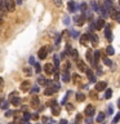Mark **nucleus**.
I'll return each mask as SVG.
<instances>
[{
    "label": "nucleus",
    "instance_id": "f257e3e1",
    "mask_svg": "<svg viewBox=\"0 0 120 124\" xmlns=\"http://www.w3.org/2000/svg\"><path fill=\"white\" fill-rule=\"evenodd\" d=\"M89 40H90L93 46H96V45H98V43H99V38H98V35H96L94 32H90L89 34Z\"/></svg>",
    "mask_w": 120,
    "mask_h": 124
},
{
    "label": "nucleus",
    "instance_id": "f03ea898",
    "mask_svg": "<svg viewBox=\"0 0 120 124\" xmlns=\"http://www.w3.org/2000/svg\"><path fill=\"white\" fill-rule=\"evenodd\" d=\"M5 8L8 12H14V9H15L14 0H5Z\"/></svg>",
    "mask_w": 120,
    "mask_h": 124
},
{
    "label": "nucleus",
    "instance_id": "7ed1b4c3",
    "mask_svg": "<svg viewBox=\"0 0 120 124\" xmlns=\"http://www.w3.org/2000/svg\"><path fill=\"white\" fill-rule=\"evenodd\" d=\"M85 16L84 14H81V16H75V17H74V21H75V23L77 26H83L84 25V22H85Z\"/></svg>",
    "mask_w": 120,
    "mask_h": 124
},
{
    "label": "nucleus",
    "instance_id": "20e7f679",
    "mask_svg": "<svg viewBox=\"0 0 120 124\" xmlns=\"http://www.w3.org/2000/svg\"><path fill=\"white\" fill-rule=\"evenodd\" d=\"M46 54H48V48H46V46H43V48H40L39 52H38V56H39L40 60H45Z\"/></svg>",
    "mask_w": 120,
    "mask_h": 124
},
{
    "label": "nucleus",
    "instance_id": "39448f33",
    "mask_svg": "<svg viewBox=\"0 0 120 124\" xmlns=\"http://www.w3.org/2000/svg\"><path fill=\"white\" fill-rule=\"evenodd\" d=\"M44 71H45L46 75H52V74H54V72H56V71H54V65L46 63V65L44 66Z\"/></svg>",
    "mask_w": 120,
    "mask_h": 124
},
{
    "label": "nucleus",
    "instance_id": "423d86ee",
    "mask_svg": "<svg viewBox=\"0 0 120 124\" xmlns=\"http://www.w3.org/2000/svg\"><path fill=\"white\" fill-rule=\"evenodd\" d=\"M30 89H31V81H29V80L22 81L21 83V91L22 92H29Z\"/></svg>",
    "mask_w": 120,
    "mask_h": 124
},
{
    "label": "nucleus",
    "instance_id": "0eeeda50",
    "mask_svg": "<svg viewBox=\"0 0 120 124\" xmlns=\"http://www.w3.org/2000/svg\"><path fill=\"white\" fill-rule=\"evenodd\" d=\"M106 88H107V83H106V81H98V83L96 84V91L97 92H102Z\"/></svg>",
    "mask_w": 120,
    "mask_h": 124
},
{
    "label": "nucleus",
    "instance_id": "6e6552de",
    "mask_svg": "<svg viewBox=\"0 0 120 124\" xmlns=\"http://www.w3.org/2000/svg\"><path fill=\"white\" fill-rule=\"evenodd\" d=\"M80 9V7L77 5V4H75V1H68V12H71V13H74V12H76V10H79Z\"/></svg>",
    "mask_w": 120,
    "mask_h": 124
},
{
    "label": "nucleus",
    "instance_id": "1a4fd4ad",
    "mask_svg": "<svg viewBox=\"0 0 120 124\" xmlns=\"http://www.w3.org/2000/svg\"><path fill=\"white\" fill-rule=\"evenodd\" d=\"M94 114H96V108H94V106L89 105V106L85 107V115H87V116H93Z\"/></svg>",
    "mask_w": 120,
    "mask_h": 124
},
{
    "label": "nucleus",
    "instance_id": "9d476101",
    "mask_svg": "<svg viewBox=\"0 0 120 124\" xmlns=\"http://www.w3.org/2000/svg\"><path fill=\"white\" fill-rule=\"evenodd\" d=\"M76 65H77V69H79V71H81V72H85V71H87V65H85L84 61L77 60Z\"/></svg>",
    "mask_w": 120,
    "mask_h": 124
},
{
    "label": "nucleus",
    "instance_id": "9b49d317",
    "mask_svg": "<svg viewBox=\"0 0 120 124\" xmlns=\"http://www.w3.org/2000/svg\"><path fill=\"white\" fill-rule=\"evenodd\" d=\"M103 27H105V19L103 18L96 19V29L97 30H101V29H103Z\"/></svg>",
    "mask_w": 120,
    "mask_h": 124
},
{
    "label": "nucleus",
    "instance_id": "f8f14e48",
    "mask_svg": "<svg viewBox=\"0 0 120 124\" xmlns=\"http://www.w3.org/2000/svg\"><path fill=\"white\" fill-rule=\"evenodd\" d=\"M105 36L108 41L112 40V32H111V27L110 26H106V30H105Z\"/></svg>",
    "mask_w": 120,
    "mask_h": 124
},
{
    "label": "nucleus",
    "instance_id": "ddd939ff",
    "mask_svg": "<svg viewBox=\"0 0 120 124\" xmlns=\"http://www.w3.org/2000/svg\"><path fill=\"white\" fill-rule=\"evenodd\" d=\"M50 107H52V114H53L54 116L60 115V112H61V107H60V106H58V105H57V102L54 103L53 106H50Z\"/></svg>",
    "mask_w": 120,
    "mask_h": 124
},
{
    "label": "nucleus",
    "instance_id": "4468645a",
    "mask_svg": "<svg viewBox=\"0 0 120 124\" xmlns=\"http://www.w3.org/2000/svg\"><path fill=\"white\" fill-rule=\"evenodd\" d=\"M9 102L13 105V106H19V105H21V98H19L18 96H15L12 100H9Z\"/></svg>",
    "mask_w": 120,
    "mask_h": 124
},
{
    "label": "nucleus",
    "instance_id": "2eb2a0df",
    "mask_svg": "<svg viewBox=\"0 0 120 124\" xmlns=\"http://www.w3.org/2000/svg\"><path fill=\"white\" fill-rule=\"evenodd\" d=\"M88 40H89V34H84V35H81V36H80V43L83 45H87Z\"/></svg>",
    "mask_w": 120,
    "mask_h": 124
},
{
    "label": "nucleus",
    "instance_id": "dca6fc26",
    "mask_svg": "<svg viewBox=\"0 0 120 124\" xmlns=\"http://www.w3.org/2000/svg\"><path fill=\"white\" fill-rule=\"evenodd\" d=\"M31 107H34V108H38L39 107V98H38L36 96H34L32 100H31Z\"/></svg>",
    "mask_w": 120,
    "mask_h": 124
},
{
    "label": "nucleus",
    "instance_id": "f3484780",
    "mask_svg": "<svg viewBox=\"0 0 120 124\" xmlns=\"http://www.w3.org/2000/svg\"><path fill=\"white\" fill-rule=\"evenodd\" d=\"M85 57H87V60L92 63V61H93V50L92 49H88L87 53H85Z\"/></svg>",
    "mask_w": 120,
    "mask_h": 124
},
{
    "label": "nucleus",
    "instance_id": "a211bd4d",
    "mask_svg": "<svg viewBox=\"0 0 120 124\" xmlns=\"http://www.w3.org/2000/svg\"><path fill=\"white\" fill-rule=\"evenodd\" d=\"M76 101H79V102H83V101H85V94L81 92H77L76 93Z\"/></svg>",
    "mask_w": 120,
    "mask_h": 124
},
{
    "label": "nucleus",
    "instance_id": "6ab92c4d",
    "mask_svg": "<svg viewBox=\"0 0 120 124\" xmlns=\"http://www.w3.org/2000/svg\"><path fill=\"white\" fill-rule=\"evenodd\" d=\"M62 80H63V83H68V80H70V72L68 71L63 72V75H62Z\"/></svg>",
    "mask_w": 120,
    "mask_h": 124
},
{
    "label": "nucleus",
    "instance_id": "aec40b11",
    "mask_svg": "<svg viewBox=\"0 0 120 124\" xmlns=\"http://www.w3.org/2000/svg\"><path fill=\"white\" fill-rule=\"evenodd\" d=\"M106 53L108 54V56H112V54H115V49L112 48L111 45H108L107 48H106Z\"/></svg>",
    "mask_w": 120,
    "mask_h": 124
},
{
    "label": "nucleus",
    "instance_id": "412c9836",
    "mask_svg": "<svg viewBox=\"0 0 120 124\" xmlns=\"http://www.w3.org/2000/svg\"><path fill=\"white\" fill-rule=\"evenodd\" d=\"M45 83H46V80L44 76H38V84L39 85H45Z\"/></svg>",
    "mask_w": 120,
    "mask_h": 124
},
{
    "label": "nucleus",
    "instance_id": "4be33fe9",
    "mask_svg": "<svg viewBox=\"0 0 120 124\" xmlns=\"http://www.w3.org/2000/svg\"><path fill=\"white\" fill-rule=\"evenodd\" d=\"M105 116H106V115H105L103 114V112H99V114H98V116H97V122H98V123H102L103 122V120H105Z\"/></svg>",
    "mask_w": 120,
    "mask_h": 124
},
{
    "label": "nucleus",
    "instance_id": "5701e85b",
    "mask_svg": "<svg viewBox=\"0 0 120 124\" xmlns=\"http://www.w3.org/2000/svg\"><path fill=\"white\" fill-rule=\"evenodd\" d=\"M89 96H90L92 100H97V98H98V94H97V91H96V89H94V91H90V92H89Z\"/></svg>",
    "mask_w": 120,
    "mask_h": 124
},
{
    "label": "nucleus",
    "instance_id": "b1692460",
    "mask_svg": "<svg viewBox=\"0 0 120 124\" xmlns=\"http://www.w3.org/2000/svg\"><path fill=\"white\" fill-rule=\"evenodd\" d=\"M70 56H71L74 60H77V57H79V53H77V50H76V49H72V50H71V53H70Z\"/></svg>",
    "mask_w": 120,
    "mask_h": 124
},
{
    "label": "nucleus",
    "instance_id": "393cba45",
    "mask_svg": "<svg viewBox=\"0 0 120 124\" xmlns=\"http://www.w3.org/2000/svg\"><path fill=\"white\" fill-rule=\"evenodd\" d=\"M23 72H25L26 76H31V75H32V70H31L30 67H25V69H23Z\"/></svg>",
    "mask_w": 120,
    "mask_h": 124
},
{
    "label": "nucleus",
    "instance_id": "a878e982",
    "mask_svg": "<svg viewBox=\"0 0 120 124\" xmlns=\"http://www.w3.org/2000/svg\"><path fill=\"white\" fill-rule=\"evenodd\" d=\"M112 97V89H106V94H105V98H107V100H110Z\"/></svg>",
    "mask_w": 120,
    "mask_h": 124
},
{
    "label": "nucleus",
    "instance_id": "bb28decb",
    "mask_svg": "<svg viewBox=\"0 0 120 124\" xmlns=\"http://www.w3.org/2000/svg\"><path fill=\"white\" fill-rule=\"evenodd\" d=\"M53 62H54V67H58V66H60V57H58L57 54L53 57Z\"/></svg>",
    "mask_w": 120,
    "mask_h": 124
},
{
    "label": "nucleus",
    "instance_id": "cd10ccee",
    "mask_svg": "<svg viewBox=\"0 0 120 124\" xmlns=\"http://www.w3.org/2000/svg\"><path fill=\"white\" fill-rule=\"evenodd\" d=\"M14 114H15V111H13V110H7V111H5V116H7V118L14 116Z\"/></svg>",
    "mask_w": 120,
    "mask_h": 124
},
{
    "label": "nucleus",
    "instance_id": "c85d7f7f",
    "mask_svg": "<svg viewBox=\"0 0 120 124\" xmlns=\"http://www.w3.org/2000/svg\"><path fill=\"white\" fill-rule=\"evenodd\" d=\"M80 10L81 12H83V14L85 13V12H87L88 10V7H87V3H83V4H81V5H80Z\"/></svg>",
    "mask_w": 120,
    "mask_h": 124
},
{
    "label": "nucleus",
    "instance_id": "c756f323",
    "mask_svg": "<svg viewBox=\"0 0 120 124\" xmlns=\"http://www.w3.org/2000/svg\"><path fill=\"white\" fill-rule=\"evenodd\" d=\"M103 63L106 65V66H111V65H112V61L108 60L107 57H103Z\"/></svg>",
    "mask_w": 120,
    "mask_h": 124
},
{
    "label": "nucleus",
    "instance_id": "7c9ffc66",
    "mask_svg": "<svg viewBox=\"0 0 120 124\" xmlns=\"http://www.w3.org/2000/svg\"><path fill=\"white\" fill-rule=\"evenodd\" d=\"M31 119V114H29V112H23V120L25 122H27V120Z\"/></svg>",
    "mask_w": 120,
    "mask_h": 124
},
{
    "label": "nucleus",
    "instance_id": "2f4dec72",
    "mask_svg": "<svg viewBox=\"0 0 120 124\" xmlns=\"http://www.w3.org/2000/svg\"><path fill=\"white\" fill-rule=\"evenodd\" d=\"M70 34H71V36L75 38V39L79 36V31H75V30H71V31H70Z\"/></svg>",
    "mask_w": 120,
    "mask_h": 124
},
{
    "label": "nucleus",
    "instance_id": "473e14b6",
    "mask_svg": "<svg viewBox=\"0 0 120 124\" xmlns=\"http://www.w3.org/2000/svg\"><path fill=\"white\" fill-rule=\"evenodd\" d=\"M92 7H93V10H94V12H99V7L97 5V3H96V1H93V3H92Z\"/></svg>",
    "mask_w": 120,
    "mask_h": 124
},
{
    "label": "nucleus",
    "instance_id": "72a5a7b5",
    "mask_svg": "<svg viewBox=\"0 0 120 124\" xmlns=\"http://www.w3.org/2000/svg\"><path fill=\"white\" fill-rule=\"evenodd\" d=\"M119 120H120V111L118 112V114H116V116L114 118V120H112V123H114V124H116V123L119 122Z\"/></svg>",
    "mask_w": 120,
    "mask_h": 124
},
{
    "label": "nucleus",
    "instance_id": "f704fd0d",
    "mask_svg": "<svg viewBox=\"0 0 120 124\" xmlns=\"http://www.w3.org/2000/svg\"><path fill=\"white\" fill-rule=\"evenodd\" d=\"M8 105H9V102H8V101H3V102H1V108L7 110V108H8Z\"/></svg>",
    "mask_w": 120,
    "mask_h": 124
},
{
    "label": "nucleus",
    "instance_id": "c9c22d12",
    "mask_svg": "<svg viewBox=\"0 0 120 124\" xmlns=\"http://www.w3.org/2000/svg\"><path fill=\"white\" fill-rule=\"evenodd\" d=\"M92 123H93L92 116H87V119H85V124H92Z\"/></svg>",
    "mask_w": 120,
    "mask_h": 124
},
{
    "label": "nucleus",
    "instance_id": "e433bc0d",
    "mask_svg": "<svg viewBox=\"0 0 120 124\" xmlns=\"http://www.w3.org/2000/svg\"><path fill=\"white\" fill-rule=\"evenodd\" d=\"M63 23H65V25H70V18L67 17V16H65V17H63Z\"/></svg>",
    "mask_w": 120,
    "mask_h": 124
},
{
    "label": "nucleus",
    "instance_id": "4c0bfd02",
    "mask_svg": "<svg viewBox=\"0 0 120 124\" xmlns=\"http://www.w3.org/2000/svg\"><path fill=\"white\" fill-rule=\"evenodd\" d=\"M75 122H76V124H79V123L81 122V115H80V114H77V115H76V118H75Z\"/></svg>",
    "mask_w": 120,
    "mask_h": 124
},
{
    "label": "nucleus",
    "instance_id": "58836bf2",
    "mask_svg": "<svg viewBox=\"0 0 120 124\" xmlns=\"http://www.w3.org/2000/svg\"><path fill=\"white\" fill-rule=\"evenodd\" d=\"M85 72H87V76L89 78V79H90V78H93V72H92V70H87Z\"/></svg>",
    "mask_w": 120,
    "mask_h": 124
},
{
    "label": "nucleus",
    "instance_id": "ea45409f",
    "mask_svg": "<svg viewBox=\"0 0 120 124\" xmlns=\"http://www.w3.org/2000/svg\"><path fill=\"white\" fill-rule=\"evenodd\" d=\"M53 3L56 4L57 7H61L62 5V0H53Z\"/></svg>",
    "mask_w": 120,
    "mask_h": 124
},
{
    "label": "nucleus",
    "instance_id": "a19ab883",
    "mask_svg": "<svg viewBox=\"0 0 120 124\" xmlns=\"http://www.w3.org/2000/svg\"><path fill=\"white\" fill-rule=\"evenodd\" d=\"M80 80V76L79 75H74V83H76L77 84V81Z\"/></svg>",
    "mask_w": 120,
    "mask_h": 124
},
{
    "label": "nucleus",
    "instance_id": "79ce46f5",
    "mask_svg": "<svg viewBox=\"0 0 120 124\" xmlns=\"http://www.w3.org/2000/svg\"><path fill=\"white\" fill-rule=\"evenodd\" d=\"M29 62H30L31 65H35V63H36V62H35V58H34L32 56H31V57L29 58Z\"/></svg>",
    "mask_w": 120,
    "mask_h": 124
},
{
    "label": "nucleus",
    "instance_id": "37998d69",
    "mask_svg": "<svg viewBox=\"0 0 120 124\" xmlns=\"http://www.w3.org/2000/svg\"><path fill=\"white\" fill-rule=\"evenodd\" d=\"M35 70H36V72H40L41 67H40V65H39V63H35Z\"/></svg>",
    "mask_w": 120,
    "mask_h": 124
},
{
    "label": "nucleus",
    "instance_id": "c03bdc74",
    "mask_svg": "<svg viewBox=\"0 0 120 124\" xmlns=\"http://www.w3.org/2000/svg\"><path fill=\"white\" fill-rule=\"evenodd\" d=\"M66 108H67L68 111H72V110H74V106H72V105H70V103H68V105H66Z\"/></svg>",
    "mask_w": 120,
    "mask_h": 124
},
{
    "label": "nucleus",
    "instance_id": "a18cd8bd",
    "mask_svg": "<svg viewBox=\"0 0 120 124\" xmlns=\"http://www.w3.org/2000/svg\"><path fill=\"white\" fill-rule=\"evenodd\" d=\"M31 91H32L34 93H38L39 92V87H32V88H31Z\"/></svg>",
    "mask_w": 120,
    "mask_h": 124
},
{
    "label": "nucleus",
    "instance_id": "49530a36",
    "mask_svg": "<svg viewBox=\"0 0 120 124\" xmlns=\"http://www.w3.org/2000/svg\"><path fill=\"white\" fill-rule=\"evenodd\" d=\"M3 87H4V79L0 78V89H3Z\"/></svg>",
    "mask_w": 120,
    "mask_h": 124
},
{
    "label": "nucleus",
    "instance_id": "de8ad7c7",
    "mask_svg": "<svg viewBox=\"0 0 120 124\" xmlns=\"http://www.w3.org/2000/svg\"><path fill=\"white\" fill-rule=\"evenodd\" d=\"M60 41H61V35H58L57 39H56V44L58 45V44H60Z\"/></svg>",
    "mask_w": 120,
    "mask_h": 124
},
{
    "label": "nucleus",
    "instance_id": "09e8293b",
    "mask_svg": "<svg viewBox=\"0 0 120 124\" xmlns=\"http://www.w3.org/2000/svg\"><path fill=\"white\" fill-rule=\"evenodd\" d=\"M107 114H108V115H111V114H112V106H110V107L107 108Z\"/></svg>",
    "mask_w": 120,
    "mask_h": 124
},
{
    "label": "nucleus",
    "instance_id": "8fccbe9b",
    "mask_svg": "<svg viewBox=\"0 0 120 124\" xmlns=\"http://www.w3.org/2000/svg\"><path fill=\"white\" fill-rule=\"evenodd\" d=\"M31 118H32L34 120H38V119H39V115H38V114H34L32 116H31Z\"/></svg>",
    "mask_w": 120,
    "mask_h": 124
},
{
    "label": "nucleus",
    "instance_id": "3c124183",
    "mask_svg": "<svg viewBox=\"0 0 120 124\" xmlns=\"http://www.w3.org/2000/svg\"><path fill=\"white\" fill-rule=\"evenodd\" d=\"M60 124H68V123H67V120H66V119H62L60 122Z\"/></svg>",
    "mask_w": 120,
    "mask_h": 124
},
{
    "label": "nucleus",
    "instance_id": "603ef678",
    "mask_svg": "<svg viewBox=\"0 0 120 124\" xmlns=\"http://www.w3.org/2000/svg\"><path fill=\"white\" fill-rule=\"evenodd\" d=\"M97 74H98V75H102V74H103V71H102V70H101V69H99V70H98V71H97Z\"/></svg>",
    "mask_w": 120,
    "mask_h": 124
},
{
    "label": "nucleus",
    "instance_id": "864d4df0",
    "mask_svg": "<svg viewBox=\"0 0 120 124\" xmlns=\"http://www.w3.org/2000/svg\"><path fill=\"white\" fill-rule=\"evenodd\" d=\"M116 105H118V107H119V108H120V98H119V100H118V102H116Z\"/></svg>",
    "mask_w": 120,
    "mask_h": 124
},
{
    "label": "nucleus",
    "instance_id": "5fc2aeb1",
    "mask_svg": "<svg viewBox=\"0 0 120 124\" xmlns=\"http://www.w3.org/2000/svg\"><path fill=\"white\" fill-rule=\"evenodd\" d=\"M116 21H118V22L120 23V14H119V17H118V18H116Z\"/></svg>",
    "mask_w": 120,
    "mask_h": 124
},
{
    "label": "nucleus",
    "instance_id": "6e6d98bb",
    "mask_svg": "<svg viewBox=\"0 0 120 124\" xmlns=\"http://www.w3.org/2000/svg\"><path fill=\"white\" fill-rule=\"evenodd\" d=\"M0 103H1V97H0ZM0 107H1V105H0Z\"/></svg>",
    "mask_w": 120,
    "mask_h": 124
},
{
    "label": "nucleus",
    "instance_id": "4d7b16f0",
    "mask_svg": "<svg viewBox=\"0 0 120 124\" xmlns=\"http://www.w3.org/2000/svg\"><path fill=\"white\" fill-rule=\"evenodd\" d=\"M0 22H1V13H0Z\"/></svg>",
    "mask_w": 120,
    "mask_h": 124
},
{
    "label": "nucleus",
    "instance_id": "13d9d810",
    "mask_svg": "<svg viewBox=\"0 0 120 124\" xmlns=\"http://www.w3.org/2000/svg\"><path fill=\"white\" fill-rule=\"evenodd\" d=\"M118 3H119V5H120V0H118Z\"/></svg>",
    "mask_w": 120,
    "mask_h": 124
},
{
    "label": "nucleus",
    "instance_id": "bf43d9fd",
    "mask_svg": "<svg viewBox=\"0 0 120 124\" xmlns=\"http://www.w3.org/2000/svg\"><path fill=\"white\" fill-rule=\"evenodd\" d=\"M9 124H17V123H9Z\"/></svg>",
    "mask_w": 120,
    "mask_h": 124
},
{
    "label": "nucleus",
    "instance_id": "052dcab7",
    "mask_svg": "<svg viewBox=\"0 0 120 124\" xmlns=\"http://www.w3.org/2000/svg\"><path fill=\"white\" fill-rule=\"evenodd\" d=\"M25 124H29V123H27V122H26V123H25Z\"/></svg>",
    "mask_w": 120,
    "mask_h": 124
},
{
    "label": "nucleus",
    "instance_id": "680f3d73",
    "mask_svg": "<svg viewBox=\"0 0 120 124\" xmlns=\"http://www.w3.org/2000/svg\"><path fill=\"white\" fill-rule=\"evenodd\" d=\"M49 124H52V123H49Z\"/></svg>",
    "mask_w": 120,
    "mask_h": 124
}]
</instances>
